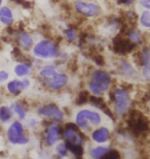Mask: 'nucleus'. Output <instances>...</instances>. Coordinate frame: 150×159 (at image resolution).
<instances>
[{"instance_id":"nucleus-1","label":"nucleus","mask_w":150,"mask_h":159,"mask_svg":"<svg viewBox=\"0 0 150 159\" xmlns=\"http://www.w3.org/2000/svg\"><path fill=\"white\" fill-rule=\"evenodd\" d=\"M102 115L96 111L82 109L75 115V124L79 129L85 132H91L92 127H98L102 123Z\"/></svg>"},{"instance_id":"nucleus-2","label":"nucleus","mask_w":150,"mask_h":159,"mask_svg":"<svg viewBox=\"0 0 150 159\" xmlns=\"http://www.w3.org/2000/svg\"><path fill=\"white\" fill-rule=\"evenodd\" d=\"M63 141L67 147H84L88 141V136L75 123H66L63 127Z\"/></svg>"},{"instance_id":"nucleus-3","label":"nucleus","mask_w":150,"mask_h":159,"mask_svg":"<svg viewBox=\"0 0 150 159\" xmlns=\"http://www.w3.org/2000/svg\"><path fill=\"white\" fill-rule=\"evenodd\" d=\"M110 85L111 77L108 72L104 70H95L88 84V88L94 96H102L109 90Z\"/></svg>"},{"instance_id":"nucleus-4","label":"nucleus","mask_w":150,"mask_h":159,"mask_svg":"<svg viewBox=\"0 0 150 159\" xmlns=\"http://www.w3.org/2000/svg\"><path fill=\"white\" fill-rule=\"evenodd\" d=\"M6 138L9 144L15 146H25L30 142V138L25 133V125L20 120H15L9 124Z\"/></svg>"},{"instance_id":"nucleus-5","label":"nucleus","mask_w":150,"mask_h":159,"mask_svg":"<svg viewBox=\"0 0 150 159\" xmlns=\"http://www.w3.org/2000/svg\"><path fill=\"white\" fill-rule=\"evenodd\" d=\"M112 103H113V114L116 116L122 117L130 111L131 100L130 93L124 88H116L112 93Z\"/></svg>"},{"instance_id":"nucleus-6","label":"nucleus","mask_w":150,"mask_h":159,"mask_svg":"<svg viewBox=\"0 0 150 159\" xmlns=\"http://www.w3.org/2000/svg\"><path fill=\"white\" fill-rule=\"evenodd\" d=\"M62 133H63V127L60 125V122L50 121L43 128L42 141L44 146L49 148L55 147L59 142L63 141Z\"/></svg>"},{"instance_id":"nucleus-7","label":"nucleus","mask_w":150,"mask_h":159,"mask_svg":"<svg viewBox=\"0 0 150 159\" xmlns=\"http://www.w3.org/2000/svg\"><path fill=\"white\" fill-rule=\"evenodd\" d=\"M32 54L39 59H53L58 56V51L54 41L42 39L36 43L32 48Z\"/></svg>"},{"instance_id":"nucleus-8","label":"nucleus","mask_w":150,"mask_h":159,"mask_svg":"<svg viewBox=\"0 0 150 159\" xmlns=\"http://www.w3.org/2000/svg\"><path fill=\"white\" fill-rule=\"evenodd\" d=\"M37 114L42 118L56 121V122H62L65 119V114H64L63 110L55 102L41 104L37 107Z\"/></svg>"},{"instance_id":"nucleus-9","label":"nucleus","mask_w":150,"mask_h":159,"mask_svg":"<svg viewBox=\"0 0 150 159\" xmlns=\"http://www.w3.org/2000/svg\"><path fill=\"white\" fill-rule=\"evenodd\" d=\"M75 11L87 18H95L101 14V8L97 3L87 2L84 0H76L73 3Z\"/></svg>"},{"instance_id":"nucleus-10","label":"nucleus","mask_w":150,"mask_h":159,"mask_svg":"<svg viewBox=\"0 0 150 159\" xmlns=\"http://www.w3.org/2000/svg\"><path fill=\"white\" fill-rule=\"evenodd\" d=\"M90 142L97 145H107L112 139V132L107 126H98L90 132Z\"/></svg>"},{"instance_id":"nucleus-11","label":"nucleus","mask_w":150,"mask_h":159,"mask_svg":"<svg viewBox=\"0 0 150 159\" xmlns=\"http://www.w3.org/2000/svg\"><path fill=\"white\" fill-rule=\"evenodd\" d=\"M31 82L29 79L27 78H23V79H14L11 80V81L6 82L5 85V90L6 92L11 95L14 97L20 96L21 93L25 90H27L28 88L30 87Z\"/></svg>"},{"instance_id":"nucleus-12","label":"nucleus","mask_w":150,"mask_h":159,"mask_svg":"<svg viewBox=\"0 0 150 159\" xmlns=\"http://www.w3.org/2000/svg\"><path fill=\"white\" fill-rule=\"evenodd\" d=\"M42 81L45 88L52 91H58L66 87V85L68 84V77L65 74H58L57 72L55 75L49 79H44Z\"/></svg>"},{"instance_id":"nucleus-13","label":"nucleus","mask_w":150,"mask_h":159,"mask_svg":"<svg viewBox=\"0 0 150 159\" xmlns=\"http://www.w3.org/2000/svg\"><path fill=\"white\" fill-rule=\"evenodd\" d=\"M109 145H97L92 144L85 146V154L88 159H103V157L110 151Z\"/></svg>"},{"instance_id":"nucleus-14","label":"nucleus","mask_w":150,"mask_h":159,"mask_svg":"<svg viewBox=\"0 0 150 159\" xmlns=\"http://www.w3.org/2000/svg\"><path fill=\"white\" fill-rule=\"evenodd\" d=\"M15 40H17L18 48L21 51H29L34 46V39L32 35L25 30H19L15 33Z\"/></svg>"},{"instance_id":"nucleus-15","label":"nucleus","mask_w":150,"mask_h":159,"mask_svg":"<svg viewBox=\"0 0 150 159\" xmlns=\"http://www.w3.org/2000/svg\"><path fill=\"white\" fill-rule=\"evenodd\" d=\"M15 23L14 11L7 4H3L0 7V24L4 27H11Z\"/></svg>"},{"instance_id":"nucleus-16","label":"nucleus","mask_w":150,"mask_h":159,"mask_svg":"<svg viewBox=\"0 0 150 159\" xmlns=\"http://www.w3.org/2000/svg\"><path fill=\"white\" fill-rule=\"evenodd\" d=\"M32 65L28 61H20L14 67V75L18 79L27 78L31 74Z\"/></svg>"},{"instance_id":"nucleus-17","label":"nucleus","mask_w":150,"mask_h":159,"mask_svg":"<svg viewBox=\"0 0 150 159\" xmlns=\"http://www.w3.org/2000/svg\"><path fill=\"white\" fill-rule=\"evenodd\" d=\"M11 111L14 112V115H15L18 117V120L20 121H24L27 118V107H25V104L22 102V101H14L9 104Z\"/></svg>"},{"instance_id":"nucleus-18","label":"nucleus","mask_w":150,"mask_h":159,"mask_svg":"<svg viewBox=\"0 0 150 159\" xmlns=\"http://www.w3.org/2000/svg\"><path fill=\"white\" fill-rule=\"evenodd\" d=\"M14 118V112L11 111V107L2 104L0 106V123L7 124Z\"/></svg>"},{"instance_id":"nucleus-19","label":"nucleus","mask_w":150,"mask_h":159,"mask_svg":"<svg viewBox=\"0 0 150 159\" xmlns=\"http://www.w3.org/2000/svg\"><path fill=\"white\" fill-rule=\"evenodd\" d=\"M119 70L120 74L126 78H133L136 75V71L135 69L133 68V66L130 64L129 62L124 61V60H120L119 63Z\"/></svg>"},{"instance_id":"nucleus-20","label":"nucleus","mask_w":150,"mask_h":159,"mask_svg":"<svg viewBox=\"0 0 150 159\" xmlns=\"http://www.w3.org/2000/svg\"><path fill=\"white\" fill-rule=\"evenodd\" d=\"M54 148H55V152H56L57 157L60 158V159H65V158H67L70 155L68 147H67L66 143L64 142V141L59 142Z\"/></svg>"},{"instance_id":"nucleus-21","label":"nucleus","mask_w":150,"mask_h":159,"mask_svg":"<svg viewBox=\"0 0 150 159\" xmlns=\"http://www.w3.org/2000/svg\"><path fill=\"white\" fill-rule=\"evenodd\" d=\"M57 74V68L54 65H45L38 71V77L41 80L49 79Z\"/></svg>"},{"instance_id":"nucleus-22","label":"nucleus","mask_w":150,"mask_h":159,"mask_svg":"<svg viewBox=\"0 0 150 159\" xmlns=\"http://www.w3.org/2000/svg\"><path fill=\"white\" fill-rule=\"evenodd\" d=\"M127 39L131 41L132 43H134L136 46V44H140L142 43V36L141 34L139 32H137L136 30H133V31H130L129 33H127Z\"/></svg>"},{"instance_id":"nucleus-23","label":"nucleus","mask_w":150,"mask_h":159,"mask_svg":"<svg viewBox=\"0 0 150 159\" xmlns=\"http://www.w3.org/2000/svg\"><path fill=\"white\" fill-rule=\"evenodd\" d=\"M103 159H122V153L119 150H117V149L111 147L110 151L105 155Z\"/></svg>"},{"instance_id":"nucleus-24","label":"nucleus","mask_w":150,"mask_h":159,"mask_svg":"<svg viewBox=\"0 0 150 159\" xmlns=\"http://www.w3.org/2000/svg\"><path fill=\"white\" fill-rule=\"evenodd\" d=\"M90 93L88 91H81L79 92L78 96H77V100H76V103L77 106H84V103H87L88 100H90Z\"/></svg>"},{"instance_id":"nucleus-25","label":"nucleus","mask_w":150,"mask_h":159,"mask_svg":"<svg viewBox=\"0 0 150 159\" xmlns=\"http://www.w3.org/2000/svg\"><path fill=\"white\" fill-rule=\"evenodd\" d=\"M140 23L144 28H150V11L142 12L140 16Z\"/></svg>"},{"instance_id":"nucleus-26","label":"nucleus","mask_w":150,"mask_h":159,"mask_svg":"<svg viewBox=\"0 0 150 159\" xmlns=\"http://www.w3.org/2000/svg\"><path fill=\"white\" fill-rule=\"evenodd\" d=\"M38 120L36 118H26L25 119V127L27 128H30V129H33V128H36L38 126Z\"/></svg>"},{"instance_id":"nucleus-27","label":"nucleus","mask_w":150,"mask_h":159,"mask_svg":"<svg viewBox=\"0 0 150 159\" xmlns=\"http://www.w3.org/2000/svg\"><path fill=\"white\" fill-rule=\"evenodd\" d=\"M9 77H11V75H9V72L7 70L0 68V85L7 82L9 80Z\"/></svg>"},{"instance_id":"nucleus-28","label":"nucleus","mask_w":150,"mask_h":159,"mask_svg":"<svg viewBox=\"0 0 150 159\" xmlns=\"http://www.w3.org/2000/svg\"><path fill=\"white\" fill-rule=\"evenodd\" d=\"M64 34H65V36L69 40H71V41L76 40V33L72 29H69V28L68 29H65L64 30Z\"/></svg>"},{"instance_id":"nucleus-29","label":"nucleus","mask_w":150,"mask_h":159,"mask_svg":"<svg viewBox=\"0 0 150 159\" xmlns=\"http://www.w3.org/2000/svg\"><path fill=\"white\" fill-rule=\"evenodd\" d=\"M139 4H140V6H142V7L150 11V0H140Z\"/></svg>"},{"instance_id":"nucleus-30","label":"nucleus","mask_w":150,"mask_h":159,"mask_svg":"<svg viewBox=\"0 0 150 159\" xmlns=\"http://www.w3.org/2000/svg\"><path fill=\"white\" fill-rule=\"evenodd\" d=\"M117 1H118V3L121 5H129V4H132L135 0H117Z\"/></svg>"},{"instance_id":"nucleus-31","label":"nucleus","mask_w":150,"mask_h":159,"mask_svg":"<svg viewBox=\"0 0 150 159\" xmlns=\"http://www.w3.org/2000/svg\"><path fill=\"white\" fill-rule=\"evenodd\" d=\"M3 1H4V0H0V7L3 5Z\"/></svg>"},{"instance_id":"nucleus-32","label":"nucleus","mask_w":150,"mask_h":159,"mask_svg":"<svg viewBox=\"0 0 150 159\" xmlns=\"http://www.w3.org/2000/svg\"><path fill=\"white\" fill-rule=\"evenodd\" d=\"M148 107H149V110H150V99H149V101H148Z\"/></svg>"},{"instance_id":"nucleus-33","label":"nucleus","mask_w":150,"mask_h":159,"mask_svg":"<svg viewBox=\"0 0 150 159\" xmlns=\"http://www.w3.org/2000/svg\"></svg>"}]
</instances>
